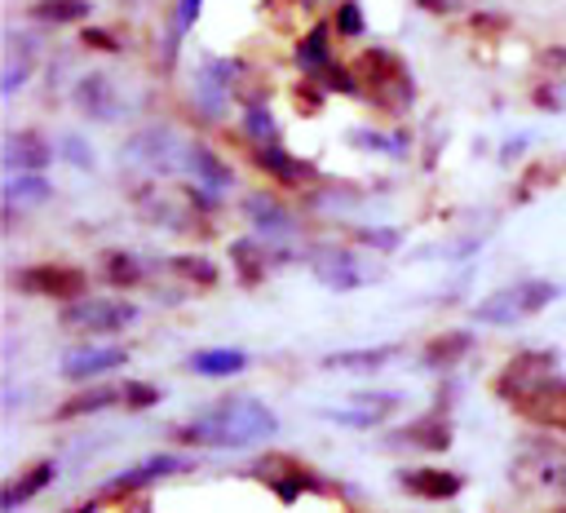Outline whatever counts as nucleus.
<instances>
[{
    "mask_svg": "<svg viewBox=\"0 0 566 513\" xmlns=\"http://www.w3.org/2000/svg\"><path fill=\"white\" fill-rule=\"evenodd\" d=\"M181 447H212V451H248L279 433V416L252 394H226L212 407L195 411L186 425L168 429Z\"/></svg>",
    "mask_w": 566,
    "mask_h": 513,
    "instance_id": "nucleus-1",
    "label": "nucleus"
},
{
    "mask_svg": "<svg viewBox=\"0 0 566 513\" xmlns=\"http://www.w3.org/2000/svg\"><path fill=\"white\" fill-rule=\"evenodd\" d=\"M557 296H562V287L553 279H522V283L486 292L473 305V323H482V327H513V323L535 318L539 310H548Z\"/></svg>",
    "mask_w": 566,
    "mask_h": 513,
    "instance_id": "nucleus-2",
    "label": "nucleus"
},
{
    "mask_svg": "<svg viewBox=\"0 0 566 513\" xmlns=\"http://www.w3.org/2000/svg\"><path fill=\"white\" fill-rule=\"evenodd\" d=\"M137 318H142V310L119 296H80L57 310V327L80 332V336H115V332L133 327Z\"/></svg>",
    "mask_w": 566,
    "mask_h": 513,
    "instance_id": "nucleus-3",
    "label": "nucleus"
},
{
    "mask_svg": "<svg viewBox=\"0 0 566 513\" xmlns=\"http://www.w3.org/2000/svg\"><path fill=\"white\" fill-rule=\"evenodd\" d=\"M239 75H243L239 57H221V53L199 57V71H195V111H199V119H208V124L226 119Z\"/></svg>",
    "mask_w": 566,
    "mask_h": 513,
    "instance_id": "nucleus-4",
    "label": "nucleus"
},
{
    "mask_svg": "<svg viewBox=\"0 0 566 513\" xmlns=\"http://www.w3.org/2000/svg\"><path fill=\"white\" fill-rule=\"evenodd\" d=\"M349 71H354V80H358V84H367V88H371L380 102H389V88H398L407 102H411V93H416L407 62H402L394 49H385V44H371V49L354 53Z\"/></svg>",
    "mask_w": 566,
    "mask_h": 513,
    "instance_id": "nucleus-5",
    "label": "nucleus"
},
{
    "mask_svg": "<svg viewBox=\"0 0 566 513\" xmlns=\"http://www.w3.org/2000/svg\"><path fill=\"white\" fill-rule=\"evenodd\" d=\"M310 270H314V279H318L323 287H332V292H354V287L380 279V261H371V256L358 252V248H323V252H314Z\"/></svg>",
    "mask_w": 566,
    "mask_h": 513,
    "instance_id": "nucleus-6",
    "label": "nucleus"
},
{
    "mask_svg": "<svg viewBox=\"0 0 566 513\" xmlns=\"http://www.w3.org/2000/svg\"><path fill=\"white\" fill-rule=\"evenodd\" d=\"M13 287L27 296H53V301H80L88 292V274L80 265H62V261H35L13 270Z\"/></svg>",
    "mask_w": 566,
    "mask_h": 513,
    "instance_id": "nucleus-7",
    "label": "nucleus"
},
{
    "mask_svg": "<svg viewBox=\"0 0 566 513\" xmlns=\"http://www.w3.org/2000/svg\"><path fill=\"white\" fill-rule=\"evenodd\" d=\"M553 371H557V349H522V354H513V358L500 367V376H495V398H504L509 407H522L526 394H531L544 376H553Z\"/></svg>",
    "mask_w": 566,
    "mask_h": 513,
    "instance_id": "nucleus-8",
    "label": "nucleus"
},
{
    "mask_svg": "<svg viewBox=\"0 0 566 513\" xmlns=\"http://www.w3.org/2000/svg\"><path fill=\"white\" fill-rule=\"evenodd\" d=\"M398 407H402V394L398 389H371V394H354L345 407H323L318 416L332 420V425H340V429H376Z\"/></svg>",
    "mask_w": 566,
    "mask_h": 513,
    "instance_id": "nucleus-9",
    "label": "nucleus"
},
{
    "mask_svg": "<svg viewBox=\"0 0 566 513\" xmlns=\"http://www.w3.org/2000/svg\"><path fill=\"white\" fill-rule=\"evenodd\" d=\"M124 159L142 164L146 172H172L177 159H186V150H181L172 128H142V133H133L124 142Z\"/></svg>",
    "mask_w": 566,
    "mask_h": 513,
    "instance_id": "nucleus-10",
    "label": "nucleus"
},
{
    "mask_svg": "<svg viewBox=\"0 0 566 513\" xmlns=\"http://www.w3.org/2000/svg\"><path fill=\"white\" fill-rule=\"evenodd\" d=\"M186 469H195V460H190V456H177V451H155V456H146V460L128 464L124 473L106 478V482H102V495L142 491V486H150V482H159V478H172V473H186Z\"/></svg>",
    "mask_w": 566,
    "mask_h": 513,
    "instance_id": "nucleus-11",
    "label": "nucleus"
},
{
    "mask_svg": "<svg viewBox=\"0 0 566 513\" xmlns=\"http://www.w3.org/2000/svg\"><path fill=\"white\" fill-rule=\"evenodd\" d=\"M128 363V349L124 345H84V349H71L62 354V380H93V376H106L115 367Z\"/></svg>",
    "mask_w": 566,
    "mask_h": 513,
    "instance_id": "nucleus-12",
    "label": "nucleus"
},
{
    "mask_svg": "<svg viewBox=\"0 0 566 513\" xmlns=\"http://www.w3.org/2000/svg\"><path fill=\"white\" fill-rule=\"evenodd\" d=\"M389 442L394 447H416V451H447L451 447V416H447V407H433L429 416H416Z\"/></svg>",
    "mask_w": 566,
    "mask_h": 513,
    "instance_id": "nucleus-13",
    "label": "nucleus"
},
{
    "mask_svg": "<svg viewBox=\"0 0 566 513\" xmlns=\"http://www.w3.org/2000/svg\"><path fill=\"white\" fill-rule=\"evenodd\" d=\"M0 199H4V217L18 221L22 212H35L40 203H49L53 199V186H49L44 172H9Z\"/></svg>",
    "mask_w": 566,
    "mask_h": 513,
    "instance_id": "nucleus-14",
    "label": "nucleus"
},
{
    "mask_svg": "<svg viewBox=\"0 0 566 513\" xmlns=\"http://www.w3.org/2000/svg\"><path fill=\"white\" fill-rule=\"evenodd\" d=\"M181 164H186V172H190L203 190H212V195H226V190L234 186V168H230V164H226L208 142H190Z\"/></svg>",
    "mask_w": 566,
    "mask_h": 513,
    "instance_id": "nucleus-15",
    "label": "nucleus"
},
{
    "mask_svg": "<svg viewBox=\"0 0 566 513\" xmlns=\"http://www.w3.org/2000/svg\"><path fill=\"white\" fill-rule=\"evenodd\" d=\"M0 159H4L9 172H44L53 150H49V142L35 128H18V133L4 137V155Z\"/></svg>",
    "mask_w": 566,
    "mask_h": 513,
    "instance_id": "nucleus-16",
    "label": "nucleus"
},
{
    "mask_svg": "<svg viewBox=\"0 0 566 513\" xmlns=\"http://www.w3.org/2000/svg\"><path fill=\"white\" fill-rule=\"evenodd\" d=\"M252 473H256L283 504H292V500H296L301 491H310V486H323V482H318L310 469H301L296 460H261Z\"/></svg>",
    "mask_w": 566,
    "mask_h": 513,
    "instance_id": "nucleus-17",
    "label": "nucleus"
},
{
    "mask_svg": "<svg viewBox=\"0 0 566 513\" xmlns=\"http://www.w3.org/2000/svg\"><path fill=\"white\" fill-rule=\"evenodd\" d=\"M243 212H248V221H252V230H256V234L279 239V234H292V230H296L292 212H287V208H283V199H279V195H270V190H252V195L243 199Z\"/></svg>",
    "mask_w": 566,
    "mask_h": 513,
    "instance_id": "nucleus-18",
    "label": "nucleus"
},
{
    "mask_svg": "<svg viewBox=\"0 0 566 513\" xmlns=\"http://www.w3.org/2000/svg\"><path fill=\"white\" fill-rule=\"evenodd\" d=\"M469 349H473V332H469V327H447V332H438V336L424 341L420 367H424V371H451Z\"/></svg>",
    "mask_w": 566,
    "mask_h": 513,
    "instance_id": "nucleus-19",
    "label": "nucleus"
},
{
    "mask_svg": "<svg viewBox=\"0 0 566 513\" xmlns=\"http://www.w3.org/2000/svg\"><path fill=\"white\" fill-rule=\"evenodd\" d=\"M517 411L531 416V420H539V425H553V429H557V420L566 416V376H562V371L544 376V380L526 394V402H522Z\"/></svg>",
    "mask_w": 566,
    "mask_h": 513,
    "instance_id": "nucleus-20",
    "label": "nucleus"
},
{
    "mask_svg": "<svg viewBox=\"0 0 566 513\" xmlns=\"http://www.w3.org/2000/svg\"><path fill=\"white\" fill-rule=\"evenodd\" d=\"M75 106L88 115V119H115L119 115V93H115V84L102 75V71H88L80 84H75Z\"/></svg>",
    "mask_w": 566,
    "mask_h": 513,
    "instance_id": "nucleus-21",
    "label": "nucleus"
},
{
    "mask_svg": "<svg viewBox=\"0 0 566 513\" xmlns=\"http://www.w3.org/2000/svg\"><path fill=\"white\" fill-rule=\"evenodd\" d=\"M398 482H402L407 495H424V500H451V495H460V486H464L460 473L433 469V464H424V469H402Z\"/></svg>",
    "mask_w": 566,
    "mask_h": 513,
    "instance_id": "nucleus-22",
    "label": "nucleus"
},
{
    "mask_svg": "<svg viewBox=\"0 0 566 513\" xmlns=\"http://www.w3.org/2000/svg\"><path fill=\"white\" fill-rule=\"evenodd\" d=\"M53 478H57V464H53V460H40V464H31L27 473L9 478L4 491H0V513H18V509H22L27 500H35Z\"/></svg>",
    "mask_w": 566,
    "mask_h": 513,
    "instance_id": "nucleus-23",
    "label": "nucleus"
},
{
    "mask_svg": "<svg viewBox=\"0 0 566 513\" xmlns=\"http://www.w3.org/2000/svg\"><path fill=\"white\" fill-rule=\"evenodd\" d=\"M389 358H398V345H363V349H332L318 358L323 371H380Z\"/></svg>",
    "mask_w": 566,
    "mask_h": 513,
    "instance_id": "nucleus-24",
    "label": "nucleus"
},
{
    "mask_svg": "<svg viewBox=\"0 0 566 513\" xmlns=\"http://www.w3.org/2000/svg\"><path fill=\"white\" fill-rule=\"evenodd\" d=\"M248 354L243 349H230V345H217V349H195L186 358V371L190 376H212V380H226V376H239L248 371Z\"/></svg>",
    "mask_w": 566,
    "mask_h": 513,
    "instance_id": "nucleus-25",
    "label": "nucleus"
},
{
    "mask_svg": "<svg viewBox=\"0 0 566 513\" xmlns=\"http://www.w3.org/2000/svg\"><path fill=\"white\" fill-rule=\"evenodd\" d=\"M35 62H40V40L13 35L9 57H4V75H0V97H13V93L35 75Z\"/></svg>",
    "mask_w": 566,
    "mask_h": 513,
    "instance_id": "nucleus-26",
    "label": "nucleus"
},
{
    "mask_svg": "<svg viewBox=\"0 0 566 513\" xmlns=\"http://www.w3.org/2000/svg\"><path fill=\"white\" fill-rule=\"evenodd\" d=\"M252 159H256V168H265L279 186H305L310 181V164L305 159H296L292 150H283V146H256L252 150Z\"/></svg>",
    "mask_w": 566,
    "mask_h": 513,
    "instance_id": "nucleus-27",
    "label": "nucleus"
},
{
    "mask_svg": "<svg viewBox=\"0 0 566 513\" xmlns=\"http://www.w3.org/2000/svg\"><path fill=\"white\" fill-rule=\"evenodd\" d=\"M292 57H296V66L310 75V80H318L327 66H332V44H327V27H310L305 35H301V44L292 49Z\"/></svg>",
    "mask_w": 566,
    "mask_h": 513,
    "instance_id": "nucleus-28",
    "label": "nucleus"
},
{
    "mask_svg": "<svg viewBox=\"0 0 566 513\" xmlns=\"http://www.w3.org/2000/svg\"><path fill=\"white\" fill-rule=\"evenodd\" d=\"M146 261L137 256V252H106L102 256V279L111 283V287H137L142 279H146Z\"/></svg>",
    "mask_w": 566,
    "mask_h": 513,
    "instance_id": "nucleus-29",
    "label": "nucleus"
},
{
    "mask_svg": "<svg viewBox=\"0 0 566 513\" xmlns=\"http://www.w3.org/2000/svg\"><path fill=\"white\" fill-rule=\"evenodd\" d=\"M93 13L88 0H35L31 4V22L40 27H66V22H84Z\"/></svg>",
    "mask_w": 566,
    "mask_h": 513,
    "instance_id": "nucleus-30",
    "label": "nucleus"
},
{
    "mask_svg": "<svg viewBox=\"0 0 566 513\" xmlns=\"http://www.w3.org/2000/svg\"><path fill=\"white\" fill-rule=\"evenodd\" d=\"M230 256H234V270H239L243 283H261L265 270L279 261V256H265L256 239H234V243H230Z\"/></svg>",
    "mask_w": 566,
    "mask_h": 513,
    "instance_id": "nucleus-31",
    "label": "nucleus"
},
{
    "mask_svg": "<svg viewBox=\"0 0 566 513\" xmlns=\"http://www.w3.org/2000/svg\"><path fill=\"white\" fill-rule=\"evenodd\" d=\"M115 402H124L119 398V389H84V394H75V398H66L53 416L57 420H80V416H93V411H106V407H115Z\"/></svg>",
    "mask_w": 566,
    "mask_h": 513,
    "instance_id": "nucleus-32",
    "label": "nucleus"
},
{
    "mask_svg": "<svg viewBox=\"0 0 566 513\" xmlns=\"http://www.w3.org/2000/svg\"><path fill=\"white\" fill-rule=\"evenodd\" d=\"M243 137L252 146H279V124L274 115L265 111V102H248L243 106Z\"/></svg>",
    "mask_w": 566,
    "mask_h": 513,
    "instance_id": "nucleus-33",
    "label": "nucleus"
},
{
    "mask_svg": "<svg viewBox=\"0 0 566 513\" xmlns=\"http://www.w3.org/2000/svg\"><path fill=\"white\" fill-rule=\"evenodd\" d=\"M349 146H363L371 155H402L407 150V137L402 133H380V128H349L345 133Z\"/></svg>",
    "mask_w": 566,
    "mask_h": 513,
    "instance_id": "nucleus-34",
    "label": "nucleus"
},
{
    "mask_svg": "<svg viewBox=\"0 0 566 513\" xmlns=\"http://www.w3.org/2000/svg\"><path fill=\"white\" fill-rule=\"evenodd\" d=\"M168 270L181 274V279H190V283H199V287H212V283H217V265L203 261V256H195V252H177V256H168Z\"/></svg>",
    "mask_w": 566,
    "mask_h": 513,
    "instance_id": "nucleus-35",
    "label": "nucleus"
},
{
    "mask_svg": "<svg viewBox=\"0 0 566 513\" xmlns=\"http://www.w3.org/2000/svg\"><path fill=\"white\" fill-rule=\"evenodd\" d=\"M119 407H128V411H146V407H159L164 402V389L159 385H150V380H124L119 385Z\"/></svg>",
    "mask_w": 566,
    "mask_h": 513,
    "instance_id": "nucleus-36",
    "label": "nucleus"
},
{
    "mask_svg": "<svg viewBox=\"0 0 566 513\" xmlns=\"http://www.w3.org/2000/svg\"><path fill=\"white\" fill-rule=\"evenodd\" d=\"M336 31H340L345 40H358V35L367 31V18H363V4H358V0H340V9H336Z\"/></svg>",
    "mask_w": 566,
    "mask_h": 513,
    "instance_id": "nucleus-37",
    "label": "nucleus"
},
{
    "mask_svg": "<svg viewBox=\"0 0 566 513\" xmlns=\"http://www.w3.org/2000/svg\"><path fill=\"white\" fill-rule=\"evenodd\" d=\"M354 243H371V248H380V252H394L398 243H402V230H394V226H358L354 230Z\"/></svg>",
    "mask_w": 566,
    "mask_h": 513,
    "instance_id": "nucleus-38",
    "label": "nucleus"
},
{
    "mask_svg": "<svg viewBox=\"0 0 566 513\" xmlns=\"http://www.w3.org/2000/svg\"><path fill=\"white\" fill-rule=\"evenodd\" d=\"M199 9H203V0H177V9H172V40H181L199 22Z\"/></svg>",
    "mask_w": 566,
    "mask_h": 513,
    "instance_id": "nucleus-39",
    "label": "nucleus"
},
{
    "mask_svg": "<svg viewBox=\"0 0 566 513\" xmlns=\"http://www.w3.org/2000/svg\"><path fill=\"white\" fill-rule=\"evenodd\" d=\"M80 44H84V49H97V53H115V49H119V40H115L111 31H102V27H84V31H80Z\"/></svg>",
    "mask_w": 566,
    "mask_h": 513,
    "instance_id": "nucleus-40",
    "label": "nucleus"
},
{
    "mask_svg": "<svg viewBox=\"0 0 566 513\" xmlns=\"http://www.w3.org/2000/svg\"><path fill=\"white\" fill-rule=\"evenodd\" d=\"M62 155H66L75 168H93V155H88V146H84L80 137H66V142H62Z\"/></svg>",
    "mask_w": 566,
    "mask_h": 513,
    "instance_id": "nucleus-41",
    "label": "nucleus"
},
{
    "mask_svg": "<svg viewBox=\"0 0 566 513\" xmlns=\"http://www.w3.org/2000/svg\"><path fill=\"white\" fill-rule=\"evenodd\" d=\"M420 9H429V13H455L460 9V0H416Z\"/></svg>",
    "mask_w": 566,
    "mask_h": 513,
    "instance_id": "nucleus-42",
    "label": "nucleus"
},
{
    "mask_svg": "<svg viewBox=\"0 0 566 513\" xmlns=\"http://www.w3.org/2000/svg\"><path fill=\"white\" fill-rule=\"evenodd\" d=\"M526 142H531V137H526V133H522V137H513V142H509V146H504V150H500V159H504V164H509V159H517V155H522V146H526Z\"/></svg>",
    "mask_w": 566,
    "mask_h": 513,
    "instance_id": "nucleus-43",
    "label": "nucleus"
},
{
    "mask_svg": "<svg viewBox=\"0 0 566 513\" xmlns=\"http://www.w3.org/2000/svg\"><path fill=\"white\" fill-rule=\"evenodd\" d=\"M75 513H93V504H80V509H75Z\"/></svg>",
    "mask_w": 566,
    "mask_h": 513,
    "instance_id": "nucleus-44",
    "label": "nucleus"
},
{
    "mask_svg": "<svg viewBox=\"0 0 566 513\" xmlns=\"http://www.w3.org/2000/svg\"><path fill=\"white\" fill-rule=\"evenodd\" d=\"M557 482H562V486H566V469H562V473H557Z\"/></svg>",
    "mask_w": 566,
    "mask_h": 513,
    "instance_id": "nucleus-45",
    "label": "nucleus"
},
{
    "mask_svg": "<svg viewBox=\"0 0 566 513\" xmlns=\"http://www.w3.org/2000/svg\"><path fill=\"white\" fill-rule=\"evenodd\" d=\"M557 429H562V433H566V416H562V420H557Z\"/></svg>",
    "mask_w": 566,
    "mask_h": 513,
    "instance_id": "nucleus-46",
    "label": "nucleus"
}]
</instances>
